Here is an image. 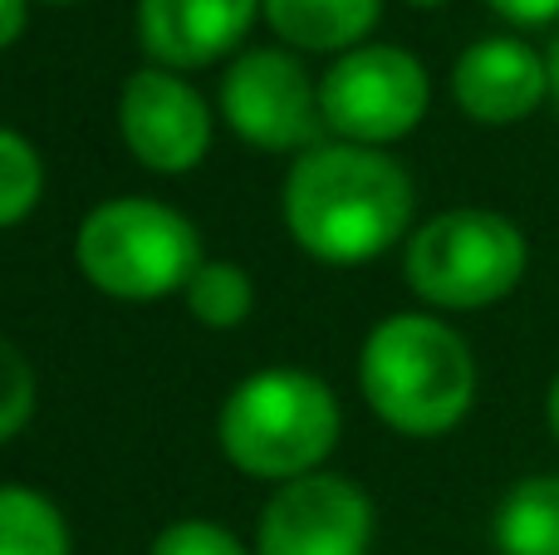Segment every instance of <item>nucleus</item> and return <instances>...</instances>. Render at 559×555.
<instances>
[{"mask_svg": "<svg viewBox=\"0 0 559 555\" xmlns=\"http://www.w3.org/2000/svg\"><path fill=\"white\" fill-rule=\"evenodd\" d=\"M35 413V369L10 340H0V442H10Z\"/></svg>", "mask_w": 559, "mask_h": 555, "instance_id": "nucleus-17", "label": "nucleus"}, {"mask_svg": "<svg viewBox=\"0 0 559 555\" xmlns=\"http://www.w3.org/2000/svg\"><path fill=\"white\" fill-rule=\"evenodd\" d=\"M123 143L147 173H192L212 147V114L202 94L173 69H138L118 104Z\"/></svg>", "mask_w": 559, "mask_h": 555, "instance_id": "nucleus-9", "label": "nucleus"}, {"mask_svg": "<svg viewBox=\"0 0 559 555\" xmlns=\"http://www.w3.org/2000/svg\"><path fill=\"white\" fill-rule=\"evenodd\" d=\"M49 5H64V0H49Z\"/></svg>", "mask_w": 559, "mask_h": 555, "instance_id": "nucleus-24", "label": "nucleus"}, {"mask_svg": "<svg viewBox=\"0 0 559 555\" xmlns=\"http://www.w3.org/2000/svg\"><path fill=\"white\" fill-rule=\"evenodd\" d=\"M413 5H442V0H413Z\"/></svg>", "mask_w": 559, "mask_h": 555, "instance_id": "nucleus-23", "label": "nucleus"}, {"mask_svg": "<svg viewBox=\"0 0 559 555\" xmlns=\"http://www.w3.org/2000/svg\"><path fill=\"white\" fill-rule=\"evenodd\" d=\"M39 192H45V167L29 138L0 128V226H15L20 216L35 212Z\"/></svg>", "mask_w": 559, "mask_h": 555, "instance_id": "nucleus-16", "label": "nucleus"}, {"mask_svg": "<svg viewBox=\"0 0 559 555\" xmlns=\"http://www.w3.org/2000/svg\"><path fill=\"white\" fill-rule=\"evenodd\" d=\"M525 261H531V251H525V236L511 216L462 206V212H442L423 232H413L403 271L407 285L427 305L481 310V305L506 300L521 285Z\"/></svg>", "mask_w": 559, "mask_h": 555, "instance_id": "nucleus-5", "label": "nucleus"}, {"mask_svg": "<svg viewBox=\"0 0 559 555\" xmlns=\"http://www.w3.org/2000/svg\"><path fill=\"white\" fill-rule=\"evenodd\" d=\"M222 114L246 143L295 153L309 147L324 128L319 88L309 84L305 64L285 49H251L222 79Z\"/></svg>", "mask_w": 559, "mask_h": 555, "instance_id": "nucleus-7", "label": "nucleus"}, {"mask_svg": "<svg viewBox=\"0 0 559 555\" xmlns=\"http://www.w3.org/2000/svg\"><path fill=\"white\" fill-rule=\"evenodd\" d=\"M496 15H506L511 25H550L559 15V0H486Z\"/></svg>", "mask_w": 559, "mask_h": 555, "instance_id": "nucleus-19", "label": "nucleus"}, {"mask_svg": "<svg viewBox=\"0 0 559 555\" xmlns=\"http://www.w3.org/2000/svg\"><path fill=\"white\" fill-rule=\"evenodd\" d=\"M79 265L104 295L157 300L187 291L202 265L197 226L182 212L147 197H114L79 226Z\"/></svg>", "mask_w": 559, "mask_h": 555, "instance_id": "nucleus-4", "label": "nucleus"}, {"mask_svg": "<svg viewBox=\"0 0 559 555\" xmlns=\"http://www.w3.org/2000/svg\"><path fill=\"white\" fill-rule=\"evenodd\" d=\"M255 291L251 275L231 261H202L197 275L187 281V310L206 324V330H236L251 315Z\"/></svg>", "mask_w": 559, "mask_h": 555, "instance_id": "nucleus-15", "label": "nucleus"}, {"mask_svg": "<svg viewBox=\"0 0 559 555\" xmlns=\"http://www.w3.org/2000/svg\"><path fill=\"white\" fill-rule=\"evenodd\" d=\"M0 555H69V527L55 501L29 487H0Z\"/></svg>", "mask_w": 559, "mask_h": 555, "instance_id": "nucleus-14", "label": "nucleus"}, {"mask_svg": "<svg viewBox=\"0 0 559 555\" xmlns=\"http://www.w3.org/2000/svg\"><path fill=\"white\" fill-rule=\"evenodd\" d=\"M427 98H432L427 69L397 45H358L344 59H334V69L319 79L324 128L364 147L407 138L423 123Z\"/></svg>", "mask_w": 559, "mask_h": 555, "instance_id": "nucleus-6", "label": "nucleus"}, {"mask_svg": "<svg viewBox=\"0 0 559 555\" xmlns=\"http://www.w3.org/2000/svg\"><path fill=\"white\" fill-rule=\"evenodd\" d=\"M364 399L388 428L407 438H442L472 413L476 359L452 324L432 315H393L358 359Z\"/></svg>", "mask_w": 559, "mask_h": 555, "instance_id": "nucleus-2", "label": "nucleus"}, {"mask_svg": "<svg viewBox=\"0 0 559 555\" xmlns=\"http://www.w3.org/2000/svg\"><path fill=\"white\" fill-rule=\"evenodd\" d=\"M265 20L280 39L299 49H358V39L378 25L383 0H261Z\"/></svg>", "mask_w": 559, "mask_h": 555, "instance_id": "nucleus-12", "label": "nucleus"}, {"mask_svg": "<svg viewBox=\"0 0 559 555\" xmlns=\"http://www.w3.org/2000/svg\"><path fill=\"white\" fill-rule=\"evenodd\" d=\"M373 501L348 477L309 472L271 497L255 531V555H368Z\"/></svg>", "mask_w": 559, "mask_h": 555, "instance_id": "nucleus-8", "label": "nucleus"}, {"mask_svg": "<svg viewBox=\"0 0 559 555\" xmlns=\"http://www.w3.org/2000/svg\"><path fill=\"white\" fill-rule=\"evenodd\" d=\"M545 413H550V433H555V442H559V374H555V383H550V399H545Z\"/></svg>", "mask_w": 559, "mask_h": 555, "instance_id": "nucleus-21", "label": "nucleus"}, {"mask_svg": "<svg viewBox=\"0 0 559 555\" xmlns=\"http://www.w3.org/2000/svg\"><path fill=\"white\" fill-rule=\"evenodd\" d=\"M491 536L501 555H559V472L515 482L496 507Z\"/></svg>", "mask_w": 559, "mask_h": 555, "instance_id": "nucleus-13", "label": "nucleus"}, {"mask_svg": "<svg viewBox=\"0 0 559 555\" xmlns=\"http://www.w3.org/2000/svg\"><path fill=\"white\" fill-rule=\"evenodd\" d=\"M153 555H246V546L212 521H177L153 541Z\"/></svg>", "mask_w": 559, "mask_h": 555, "instance_id": "nucleus-18", "label": "nucleus"}, {"mask_svg": "<svg viewBox=\"0 0 559 555\" xmlns=\"http://www.w3.org/2000/svg\"><path fill=\"white\" fill-rule=\"evenodd\" d=\"M452 98L462 104L466 118H476L486 128L521 123L550 98V64L525 39L486 35L456 59Z\"/></svg>", "mask_w": 559, "mask_h": 555, "instance_id": "nucleus-10", "label": "nucleus"}, {"mask_svg": "<svg viewBox=\"0 0 559 555\" xmlns=\"http://www.w3.org/2000/svg\"><path fill=\"white\" fill-rule=\"evenodd\" d=\"M25 15H29L25 0H0V49H10L25 35Z\"/></svg>", "mask_w": 559, "mask_h": 555, "instance_id": "nucleus-20", "label": "nucleus"}, {"mask_svg": "<svg viewBox=\"0 0 559 555\" xmlns=\"http://www.w3.org/2000/svg\"><path fill=\"white\" fill-rule=\"evenodd\" d=\"M413 222V177L364 143L309 147L285 177V226L309 256L358 265Z\"/></svg>", "mask_w": 559, "mask_h": 555, "instance_id": "nucleus-1", "label": "nucleus"}, {"mask_svg": "<svg viewBox=\"0 0 559 555\" xmlns=\"http://www.w3.org/2000/svg\"><path fill=\"white\" fill-rule=\"evenodd\" d=\"M545 64H550V98H555V108H559V39L550 45V55H545Z\"/></svg>", "mask_w": 559, "mask_h": 555, "instance_id": "nucleus-22", "label": "nucleus"}, {"mask_svg": "<svg viewBox=\"0 0 559 555\" xmlns=\"http://www.w3.org/2000/svg\"><path fill=\"white\" fill-rule=\"evenodd\" d=\"M261 0H138V39L163 69H202L246 39Z\"/></svg>", "mask_w": 559, "mask_h": 555, "instance_id": "nucleus-11", "label": "nucleus"}, {"mask_svg": "<svg viewBox=\"0 0 559 555\" xmlns=\"http://www.w3.org/2000/svg\"><path fill=\"white\" fill-rule=\"evenodd\" d=\"M222 452L261 482L309 477L338 442V403L305 369H261L222 409Z\"/></svg>", "mask_w": 559, "mask_h": 555, "instance_id": "nucleus-3", "label": "nucleus"}]
</instances>
